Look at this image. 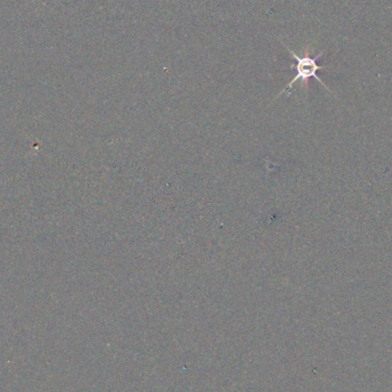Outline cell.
<instances>
[{"label":"cell","mask_w":392,"mask_h":392,"mask_svg":"<svg viewBox=\"0 0 392 392\" xmlns=\"http://www.w3.org/2000/svg\"><path fill=\"white\" fill-rule=\"evenodd\" d=\"M283 45H284V44H283ZM284 47L287 48V50L290 52V54H292V56L294 57L295 61H296V64L290 67V69H293V70L296 71V75H295L294 78L289 81V84L285 86L281 92H280L279 95L277 96V98H275V100H277L280 95H282L284 92H288L294 86V84L297 83V81H302L303 85L307 89L308 80L311 79V78H316L322 86H325L327 90H329L328 86L325 83H323L322 79L318 76V71L319 70L326 69V68H327L325 66L318 65V60L320 59V57L323 55V53H325V50L321 51L316 56L308 55V52L307 51L305 52V55L301 56V55L296 54V53H295L293 50H290V48L287 45H284Z\"/></svg>","instance_id":"obj_1"}]
</instances>
